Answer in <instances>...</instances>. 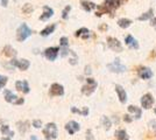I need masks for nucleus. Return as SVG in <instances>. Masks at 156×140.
<instances>
[{
  "instance_id": "1",
  "label": "nucleus",
  "mask_w": 156,
  "mask_h": 140,
  "mask_svg": "<svg viewBox=\"0 0 156 140\" xmlns=\"http://www.w3.org/2000/svg\"><path fill=\"white\" fill-rule=\"evenodd\" d=\"M43 134L47 140L56 139L57 138V126L55 123H48L43 128Z\"/></svg>"
},
{
  "instance_id": "2",
  "label": "nucleus",
  "mask_w": 156,
  "mask_h": 140,
  "mask_svg": "<svg viewBox=\"0 0 156 140\" xmlns=\"http://www.w3.org/2000/svg\"><path fill=\"white\" fill-rule=\"evenodd\" d=\"M30 35H32V29L27 26L26 23H22V25L18 28V31H16V39H18V41H20V42H23V41L26 40L27 38H29Z\"/></svg>"
},
{
  "instance_id": "3",
  "label": "nucleus",
  "mask_w": 156,
  "mask_h": 140,
  "mask_svg": "<svg viewBox=\"0 0 156 140\" xmlns=\"http://www.w3.org/2000/svg\"><path fill=\"white\" fill-rule=\"evenodd\" d=\"M97 87H98L97 82L93 80V78H91V77H89V78H86V84L82 88V93L85 95V96H90L91 93L94 92V90L97 89Z\"/></svg>"
},
{
  "instance_id": "4",
  "label": "nucleus",
  "mask_w": 156,
  "mask_h": 140,
  "mask_svg": "<svg viewBox=\"0 0 156 140\" xmlns=\"http://www.w3.org/2000/svg\"><path fill=\"white\" fill-rule=\"evenodd\" d=\"M107 68L110 69L112 73H118V74H121L126 71V66H124L119 59H115L113 61L112 63L107 64Z\"/></svg>"
},
{
  "instance_id": "5",
  "label": "nucleus",
  "mask_w": 156,
  "mask_h": 140,
  "mask_svg": "<svg viewBox=\"0 0 156 140\" xmlns=\"http://www.w3.org/2000/svg\"><path fill=\"white\" fill-rule=\"evenodd\" d=\"M5 100L8 102V103H12V104H23L25 103V99L23 98H19L16 95H14L12 91H9V90H5Z\"/></svg>"
},
{
  "instance_id": "6",
  "label": "nucleus",
  "mask_w": 156,
  "mask_h": 140,
  "mask_svg": "<svg viewBox=\"0 0 156 140\" xmlns=\"http://www.w3.org/2000/svg\"><path fill=\"white\" fill-rule=\"evenodd\" d=\"M107 46L113 52H117V53H121L122 52V45L115 38H107Z\"/></svg>"
},
{
  "instance_id": "7",
  "label": "nucleus",
  "mask_w": 156,
  "mask_h": 140,
  "mask_svg": "<svg viewBox=\"0 0 156 140\" xmlns=\"http://www.w3.org/2000/svg\"><path fill=\"white\" fill-rule=\"evenodd\" d=\"M154 104V98H153V95L151 93H146L143 95L142 98H141V105H142L143 109L148 110L150 107L153 106Z\"/></svg>"
},
{
  "instance_id": "8",
  "label": "nucleus",
  "mask_w": 156,
  "mask_h": 140,
  "mask_svg": "<svg viewBox=\"0 0 156 140\" xmlns=\"http://www.w3.org/2000/svg\"><path fill=\"white\" fill-rule=\"evenodd\" d=\"M58 52H59L58 47H50V48H47L46 49L44 55H46V57L49 61H55L56 57H57V55H58Z\"/></svg>"
},
{
  "instance_id": "9",
  "label": "nucleus",
  "mask_w": 156,
  "mask_h": 140,
  "mask_svg": "<svg viewBox=\"0 0 156 140\" xmlns=\"http://www.w3.org/2000/svg\"><path fill=\"white\" fill-rule=\"evenodd\" d=\"M11 64L13 67H18L20 70L25 71V70H27L29 68V61L26 60V59H23V60H12L11 61Z\"/></svg>"
},
{
  "instance_id": "10",
  "label": "nucleus",
  "mask_w": 156,
  "mask_h": 140,
  "mask_svg": "<svg viewBox=\"0 0 156 140\" xmlns=\"http://www.w3.org/2000/svg\"><path fill=\"white\" fill-rule=\"evenodd\" d=\"M50 96H63L64 95V88L58 83H54L50 87Z\"/></svg>"
},
{
  "instance_id": "11",
  "label": "nucleus",
  "mask_w": 156,
  "mask_h": 140,
  "mask_svg": "<svg viewBox=\"0 0 156 140\" xmlns=\"http://www.w3.org/2000/svg\"><path fill=\"white\" fill-rule=\"evenodd\" d=\"M120 4H121L120 0H105L104 1V5L108 8V11L111 12V15H112V16H113V12L117 9L118 7L120 6Z\"/></svg>"
},
{
  "instance_id": "12",
  "label": "nucleus",
  "mask_w": 156,
  "mask_h": 140,
  "mask_svg": "<svg viewBox=\"0 0 156 140\" xmlns=\"http://www.w3.org/2000/svg\"><path fill=\"white\" fill-rule=\"evenodd\" d=\"M137 75H139V77L142 78V80H149V78L153 77V71L150 70V68L141 67L137 70Z\"/></svg>"
},
{
  "instance_id": "13",
  "label": "nucleus",
  "mask_w": 156,
  "mask_h": 140,
  "mask_svg": "<svg viewBox=\"0 0 156 140\" xmlns=\"http://www.w3.org/2000/svg\"><path fill=\"white\" fill-rule=\"evenodd\" d=\"M65 130L69 132V134H75L76 132H78L79 130H80V126H79V124H78L77 121H69L66 125H65Z\"/></svg>"
},
{
  "instance_id": "14",
  "label": "nucleus",
  "mask_w": 156,
  "mask_h": 140,
  "mask_svg": "<svg viewBox=\"0 0 156 140\" xmlns=\"http://www.w3.org/2000/svg\"><path fill=\"white\" fill-rule=\"evenodd\" d=\"M115 91H117V93H118V98L120 100V103L125 104V103L127 102V93L125 91V89L121 87V85L117 84V85H115Z\"/></svg>"
},
{
  "instance_id": "15",
  "label": "nucleus",
  "mask_w": 156,
  "mask_h": 140,
  "mask_svg": "<svg viewBox=\"0 0 156 140\" xmlns=\"http://www.w3.org/2000/svg\"><path fill=\"white\" fill-rule=\"evenodd\" d=\"M15 88L18 91H22L23 93L29 92V85L27 81H16L15 82Z\"/></svg>"
},
{
  "instance_id": "16",
  "label": "nucleus",
  "mask_w": 156,
  "mask_h": 140,
  "mask_svg": "<svg viewBox=\"0 0 156 140\" xmlns=\"http://www.w3.org/2000/svg\"><path fill=\"white\" fill-rule=\"evenodd\" d=\"M52 14H54V9H52L51 7L43 6V14H41V16H40V20H41V21L48 20V19H50V18H51Z\"/></svg>"
},
{
  "instance_id": "17",
  "label": "nucleus",
  "mask_w": 156,
  "mask_h": 140,
  "mask_svg": "<svg viewBox=\"0 0 156 140\" xmlns=\"http://www.w3.org/2000/svg\"><path fill=\"white\" fill-rule=\"evenodd\" d=\"M125 43H126V46L132 48V49H139V43L132 35H127L125 38Z\"/></svg>"
},
{
  "instance_id": "18",
  "label": "nucleus",
  "mask_w": 156,
  "mask_h": 140,
  "mask_svg": "<svg viewBox=\"0 0 156 140\" xmlns=\"http://www.w3.org/2000/svg\"><path fill=\"white\" fill-rule=\"evenodd\" d=\"M75 36L76 38H82V39H84V40H86V39H89L90 38V31L87 29V28H80V29H78L77 32L75 33Z\"/></svg>"
},
{
  "instance_id": "19",
  "label": "nucleus",
  "mask_w": 156,
  "mask_h": 140,
  "mask_svg": "<svg viewBox=\"0 0 156 140\" xmlns=\"http://www.w3.org/2000/svg\"><path fill=\"white\" fill-rule=\"evenodd\" d=\"M80 5H82V7H83V9L86 11V12H91L92 9L97 8V5H96L94 2H92V1H87V0H83V1L80 2Z\"/></svg>"
},
{
  "instance_id": "20",
  "label": "nucleus",
  "mask_w": 156,
  "mask_h": 140,
  "mask_svg": "<svg viewBox=\"0 0 156 140\" xmlns=\"http://www.w3.org/2000/svg\"><path fill=\"white\" fill-rule=\"evenodd\" d=\"M128 111L132 112V113H134V118H136V119H140L142 117V110L140 107L135 106V105H129L128 106Z\"/></svg>"
},
{
  "instance_id": "21",
  "label": "nucleus",
  "mask_w": 156,
  "mask_h": 140,
  "mask_svg": "<svg viewBox=\"0 0 156 140\" xmlns=\"http://www.w3.org/2000/svg\"><path fill=\"white\" fill-rule=\"evenodd\" d=\"M55 28H56V25H55V23H52V25H49V26H47L44 29H42L40 34H41L42 36H48V35H50L51 33H54Z\"/></svg>"
},
{
  "instance_id": "22",
  "label": "nucleus",
  "mask_w": 156,
  "mask_h": 140,
  "mask_svg": "<svg viewBox=\"0 0 156 140\" xmlns=\"http://www.w3.org/2000/svg\"><path fill=\"white\" fill-rule=\"evenodd\" d=\"M106 13L111 14V12L108 11V8L105 6L104 4H103V5H98V6H97V12H96V15H97V16H101L103 14H106Z\"/></svg>"
},
{
  "instance_id": "23",
  "label": "nucleus",
  "mask_w": 156,
  "mask_h": 140,
  "mask_svg": "<svg viewBox=\"0 0 156 140\" xmlns=\"http://www.w3.org/2000/svg\"><path fill=\"white\" fill-rule=\"evenodd\" d=\"M153 13H154V11L150 8V9H148L146 13H143L142 15H140V16L137 18V20L146 21V20H148V19H153Z\"/></svg>"
},
{
  "instance_id": "24",
  "label": "nucleus",
  "mask_w": 156,
  "mask_h": 140,
  "mask_svg": "<svg viewBox=\"0 0 156 140\" xmlns=\"http://www.w3.org/2000/svg\"><path fill=\"white\" fill-rule=\"evenodd\" d=\"M118 25H119V27H121V28L125 29V28H128L132 25V20L127 19V18H122V19L118 20Z\"/></svg>"
},
{
  "instance_id": "25",
  "label": "nucleus",
  "mask_w": 156,
  "mask_h": 140,
  "mask_svg": "<svg viewBox=\"0 0 156 140\" xmlns=\"http://www.w3.org/2000/svg\"><path fill=\"white\" fill-rule=\"evenodd\" d=\"M115 138L118 140H129L125 130H118V131H115Z\"/></svg>"
},
{
  "instance_id": "26",
  "label": "nucleus",
  "mask_w": 156,
  "mask_h": 140,
  "mask_svg": "<svg viewBox=\"0 0 156 140\" xmlns=\"http://www.w3.org/2000/svg\"><path fill=\"white\" fill-rule=\"evenodd\" d=\"M4 54L8 56V57H14L15 55H16V52H15V49L12 48L11 46H6L4 48Z\"/></svg>"
},
{
  "instance_id": "27",
  "label": "nucleus",
  "mask_w": 156,
  "mask_h": 140,
  "mask_svg": "<svg viewBox=\"0 0 156 140\" xmlns=\"http://www.w3.org/2000/svg\"><path fill=\"white\" fill-rule=\"evenodd\" d=\"M1 132L4 134H6V135H8V137H13L14 133L12 132V131H9V128H8V126L7 125H4V126L1 127Z\"/></svg>"
},
{
  "instance_id": "28",
  "label": "nucleus",
  "mask_w": 156,
  "mask_h": 140,
  "mask_svg": "<svg viewBox=\"0 0 156 140\" xmlns=\"http://www.w3.org/2000/svg\"><path fill=\"white\" fill-rule=\"evenodd\" d=\"M22 12L25 14H30L33 12V7L30 4H26V5H23L22 7Z\"/></svg>"
},
{
  "instance_id": "29",
  "label": "nucleus",
  "mask_w": 156,
  "mask_h": 140,
  "mask_svg": "<svg viewBox=\"0 0 156 140\" xmlns=\"http://www.w3.org/2000/svg\"><path fill=\"white\" fill-rule=\"evenodd\" d=\"M71 11V6L69 5V6L64 7V9H63V12H62V18L63 19H68V15H69V12Z\"/></svg>"
},
{
  "instance_id": "30",
  "label": "nucleus",
  "mask_w": 156,
  "mask_h": 140,
  "mask_svg": "<svg viewBox=\"0 0 156 140\" xmlns=\"http://www.w3.org/2000/svg\"><path fill=\"white\" fill-rule=\"evenodd\" d=\"M103 125H104V127L106 128V130H108L111 127V120L107 118V117H103Z\"/></svg>"
},
{
  "instance_id": "31",
  "label": "nucleus",
  "mask_w": 156,
  "mask_h": 140,
  "mask_svg": "<svg viewBox=\"0 0 156 140\" xmlns=\"http://www.w3.org/2000/svg\"><path fill=\"white\" fill-rule=\"evenodd\" d=\"M59 45L63 47V48H66V46L69 45V40H68V38H65V36L61 38V40H59Z\"/></svg>"
},
{
  "instance_id": "32",
  "label": "nucleus",
  "mask_w": 156,
  "mask_h": 140,
  "mask_svg": "<svg viewBox=\"0 0 156 140\" xmlns=\"http://www.w3.org/2000/svg\"><path fill=\"white\" fill-rule=\"evenodd\" d=\"M6 83H7V77L0 75V88H4L6 85Z\"/></svg>"
},
{
  "instance_id": "33",
  "label": "nucleus",
  "mask_w": 156,
  "mask_h": 140,
  "mask_svg": "<svg viewBox=\"0 0 156 140\" xmlns=\"http://www.w3.org/2000/svg\"><path fill=\"white\" fill-rule=\"evenodd\" d=\"M33 126L35 127V128H40V127L42 126L41 120H34V121H33Z\"/></svg>"
},
{
  "instance_id": "34",
  "label": "nucleus",
  "mask_w": 156,
  "mask_h": 140,
  "mask_svg": "<svg viewBox=\"0 0 156 140\" xmlns=\"http://www.w3.org/2000/svg\"><path fill=\"white\" fill-rule=\"evenodd\" d=\"M86 135H87V137H86L87 140H93V137H92V133H91V131H90V130L86 132Z\"/></svg>"
},
{
  "instance_id": "35",
  "label": "nucleus",
  "mask_w": 156,
  "mask_h": 140,
  "mask_svg": "<svg viewBox=\"0 0 156 140\" xmlns=\"http://www.w3.org/2000/svg\"><path fill=\"white\" fill-rule=\"evenodd\" d=\"M124 120H125V121H127V123H130V121H132V120H133V119L130 118V116H129V114H126V116H125V117H124Z\"/></svg>"
},
{
  "instance_id": "36",
  "label": "nucleus",
  "mask_w": 156,
  "mask_h": 140,
  "mask_svg": "<svg viewBox=\"0 0 156 140\" xmlns=\"http://www.w3.org/2000/svg\"><path fill=\"white\" fill-rule=\"evenodd\" d=\"M85 74H86V75H90V74H91V68L89 67V66L85 67Z\"/></svg>"
},
{
  "instance_id": "37",
  "label": "nucleus",
  "mask_w": 156,
  "mask_h": 140,
  "mask_svg": "<svg viewBox=\"0 0 156 140\" xmlns=\"http://www.w3.org/2000/svg\"><path fill=\"white\" fill-rule=\"evenodd\" d=\"M82 114H83V116H87V114H89V109H87V107H84V110L82 111Z\"/></svg>"
},
{
  "instance_id": "38",
  "label": "nucleus",
  "mask_w": 156,
  "mask_h": 140,
  "mask_svg": "<svg viewBox=\"0 0 156 140\" xmlns=\"http://www.w3.org/2000/svg\"><path fill=\"white\" fill-rule=\"evenodd\" d=\"M150 25L153 27H156V18H153V19L150 20Z\"/></svg>"
},
{
  "instance_id": "39",
  "label": "nucleus",
  "mask_w": 156,
  "mask_h": 140,
  "mask_svg": "<svg viewBox=\"0 0 156 140\" xmlns=\"http://www.w3.org/2000/svg\"><path fill=\"white\" fill-rule=\"evenodd\" d=\"M1 4H2V6L6 7L7 4H8V0H1Z\"/></svg>"
},
{
  "instance_id": "40",
  "label": "nucleus",
  "mask_w": 156,
  "mask_h": 140,
  "mask_svg": "<svg viewBox=\"0 0 156 140\" xmlns=\"http://www.w3.org/2000/svg\"><path fill=\"white\" fill-rule=\"evenodd\" d=\"M100 29H101V31H106V29H107V25H103V26H100Z\"/></svg>"
},
{
  "instance_id": "41",
  "label": "nucleus",
  "mask_w": 156,
  "mask_h": 140,
  "mask_svg": "<svg viewBox=\"0 0 156 140\" xmlns=\"http://www.w3.org/2000/svg\"><path fill=\"white\" fill-rule=\"evenodd\" d=\"M120 1H121V2H126V1H127V0H120Z\"/></svg>"
},
{
  "instance_id": "42",
  "label": "nucleus",
  "mask_w": 156,
  "mask_h": 140,
  "mask_svg": "<svg viewBox=\"0 0 156 140\" xmlns=\"http://www.w3.org/2000/svg\"><path fill=\"white\" fill-rule=\"evenodd\" d=\"M155 113H156V107H155Z\"/></svg>"
},
{
  "instance_id": "43",
  "label": "nucleus",
  "mask_w": 156,
  "mask_h": 140,
  "mask_svg": "<svg viewBox=\"0 0 156 140\" xmlns=\"http://www.w3.org/2000/svg\"><path fill=\"white\" fill-rule=\"evenodd\" d=\"M155 28H156V27H155Z\"/></svg>"
}]
</instances>
